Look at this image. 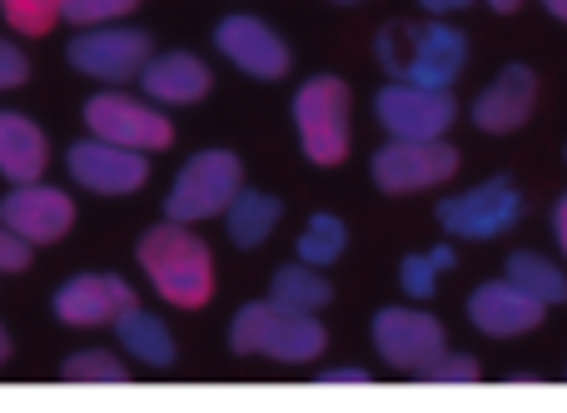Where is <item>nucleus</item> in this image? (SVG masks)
I'll return each instance as SVG.
<instances>
[{
	"instance_id": "1",
	"label": "nucleus",
	"mask_w": 567,
	"mask_h": 413,
	"mask_svg": "<svg viewBox=\"0 0 567 413\" xmlns=\"http://www.w3.org/2000/svg\"><path fill=\"white\" fill-rule=\"evenodd\" d=\"M373 50H379V65L393 80L429 85V90H449L463 75V65H468V40L453 25H443V20H429V25H383Z\"/></svg>"
},
{
	"instance_id": "2",
	"label": "nucleus",
	"mask_w": 567,
	"mask_h": 413,
	"mask_svg": "<svg viewBox=\"0 0 567 413\" xmlns=\"http://www.w3.org/2000/svg\"><path fill=\"white\" fill-rule=\"evenodd\" d=\"M140 265H145L150 285L179 309H199L215 295V265H209V245L199 235H189L179 219L155 225L140 239Z\"/></svg>"
},
{
	"instance_id": "3",
	"label": "nucleus",
	"mask_w": 567,
	"mask_h": 413,
	"mask_svg": "<svg viewBox=\"0 0 567 413\" xmlns=\"http://www.w3.org/2000/svg\"><path fill=\"white\" fill-rule=\"evenodd\" d=\"M329 334L313 314H293V309L275 304V299H259V304H245L229 324V349L235 354H269L279 364H309V359L323 354Z\"/></svg>"
},
{
	"instance_id": "4",
	"label": "nucleus",
	"mask_w": 567,
	"mask_h": 413,
	"mask_svg": "<svg viewBox=\"0 0 567 413\" xmlns=\"http://www.w3.org/2000/svg\"><path fill=\"white\" fill-rule=\"evenodd\" d=\"M299 145L313 165H339L349 155V85L333 75H313L293 95Z\"/></svg>"
},
{
	"instance_id": "5",
	"label": "nucleus",
	"mask_w": 567,
	"mask_h": 413,
	"mask_svg": "<svg viewBox=\"0 0 567 413\" xmlns=\"http://www.w3.org/2000/svg\"><path fill=\"white\" fill-rule=\"evenodd\" d=\"M239 179H245V165L229 149H199L185 169L175 175L165 195V215L179 219V225H195V219L225 215L239 195Z\"/></svg>"
},
{
	"instance_id": "6",
	"label": "nucleus",
	"mask_w": 567,
	"mask_h": 413,
	"mask_svg": "<svg viewBox=\"0 0 567 413\" xmlns=\"http://www.w3.org/2000/svg\"><path fill=\"white\" fill-rule=\"evenodd\" d=\"M373 115L389 130L393 140H443L458 115L449 90H429V85H409V80H393L373 95Z\"/></svg>"
},
{
	"instance_id": "7",
	"label": "nucleus",
	"mask_w": 567,
	"mask_h": 413,
	"mask_svg": "<svg viewBox=\"0 0 567 413\" xmlns=\"http://www.w3.org/2000/svg\"><path fill=\"white\" fill-rule=\"evenodd\" d=\"M433 215L453 239H498L523 219V195L513 179H488V185L468 189V195L443 199Z\"/></svg>"
},
{
	"instance_id": "8",
	"label": "nucleus",
	"mask_w": 567,
	"mask_h": 413,
	"mask_svg": "<svg viewBox=\"0 0 567 413\" xmlns=\"http://www.w3.org/2000/svg\"><path fill=\"white\" fill-rule=\"evenodd\" d=\"M369 169L383 195H413V189L443 185L458 169V149L449 140H393L373 155Z\"/></svg>"
},
{
	"instance_id": "9",
	"label": "nucleus",
	"mask_w": 567,
	"mask_h": 413,
	"mask_svg": "<svg viewBox=\"0 0 567 413\" xmlns=\"http://www.w3.org/2000/svg\"><path fill=\"white\" fill-rule=\"evenodd\" d=\"M85 125L90 135L110 140V145H130V149H165L175 140V125L159 110L140 105L130 95H110V90L85 100Z\"/></svg>"
},
{
	"instance_id": "10",
	"label": "nucleus",
	"mask_w": 567,
	"mask_h": 413,
	"mask_svg": "<svg viewBox=\"0 0 567 413\" xmlns=\"http://www.w3.org/2000/svg\"><path fill=\"white\" fill-rule=\"evenodd\" d=\"M373 349L389 359L393 369H409V374H423L433 359H443V324L433 314H419V309H379L373 314Z\"/></svg>"
},
{
	"instance_id": "11",
	"label": "nucleus",
	"mask_w": 567,
	"mask_h": 413,
	"mask_svg": "<svg viewBox=\"0 0 567 413\" xmlns=\"http://www.w3.org/2000/svg\"><path fill=\"white\" fill-rule=\"evenodd\" d=\"M65 60H70V70H80V75H95V80L120 85V80H130V75H140V70H145L150 35H145V30H125V25L85 30V35L70 40Z\"/></svg>"
},
{
	"instance_id": "12",
	"label": "nucleus",
	"mask_w": 567,
	"mask_h": 413,
	"mask_svg": "<svg viewBox=\"0 0 567 413\" xmlns=\"http://www.w3.org/2000/svg\"><path fill=\"white\" fill-rule=\"evenodd\" d=\"M65 165H70V175H75L85 189H95V195H130V189H140L150 179L145 149L110 145V140H100V135L70 145Z\"/></svg>"
},
{
	"instance_id": "13",
	"label": "nucleus",
	"mask_w": 567,
	"mask_h": 413,
	"mask_svg": "<svg viewBox=\"0 0 567 413\" xmlns=\"http://www.w3.org/2000/svg\"><path fill=\"white\" fill-rule=\"evenodd\" d=\"M548 304L538 295H528L523 285L513 279H493V285H478L468 299V319L478 334L488 339H513V334H528V329L543 324Z\"/></svg>"
},
{
	"instance_id": "14",
	"label": "nucleus",
	"mask_w": 567,
	"mask_h": 413,
	"mask_svg": "<svg viewBox=\"0 0 567 413\" xmlns=\"http://www.w3.org/2000/svg\"><path fill=\"white\" fill-rule=\"evenodd\" d=\"M0 225H10L20 239H30V245H55V239L75 225V205H70V195L30 179V185H16L0 199Z\"/></svg>"
},
{
	"instance_id": "15",
	"label": "nucleus",
	"mask_w": 567,
	"mask_h": 413,
	"mask_svg": "<svg viewBox=\"0 0 567 413\" xmlns=\"http://www.w3.org/2000/svg\"><path fill=\"white\" fill-rule=\"evenodd\" d=\"M125 309H135V289L115 275H75L55 289V319L75 329L115 324Z\"/></svg>"
},
{
	"instance_id": "16",
	"label": "nucleus",
	"mask_w": 567,
	"mask_h": 413,
	"mask_svg": "<svg viewBox=\"0 0 567 413\" xmlns=\"http://www.w3.org/2000/svg\"><path fill=\"white\" fill-rule=\"evenodd\" d=\"M215 45L225 50V55L245 70V75H255V80H279L284 70H289V45H284L275 30H269L265 20H255V16L219 20Z\"/></svg>"
},
{
	"instance_id": "17",
	"label": "nucleus",
	"mask_w": 567,
	"mask_h": 413,
	"mask_svg": "<svg viewBox=\"0 0 567 413\" xmlns=\"http://www.w3.org/2000/svg\"><path fill=\"white\" fill-rule=\"evenodd\" d=\"M533 105H538V75L528 65H508L473 100V125L488 135H513L518 125H528Z\"/></svg>"
},
{
	"instance_id": "18",
	"label": "nucleus",
	"mask_w": 567,
	"mask_h": 413,
	"mask_svg": "<svg viewBox=\"0 0 567 413\" xmlns=\"http://www.w3.org/2000/svg\"><path fill=\"white\" fill-rule=\"evenodd\" d=\"M45 159H50V145L35 120L16 115V110H0V175L16 179V185H30V179L45 175Z\"/></svg>"
},
{
	"instance_id": "19",
	"label": "nucleus",
	"mask_w": 567,
	"mask_h": 413,
	"mask_svg": "<svg viewBox=\"0 0 567 413\" xmlns=\"http://www.w3.org/2000/svg\"><path fill=\"white\" fill-rule=\"evenodd\" d=\"M145 90L150 100H165V105H195L209 95V65L185 50H169L145 65Z\"/></svg>"
},
{
	"instance_id": "20",
	"label": "nucleus",
	"mask_w": 567,
	"mask_h": 413,
	"mask_svg": "<svg viewBox=\"0 0 567 413\" xmlns=\"http://www.w3.org/2000/svg\"><path fill=\"white\" fill-rule=\"evenodd\" d=\"M115 334H120V344L140 359V364H150V369H169V364H175V339H169V329L159 324L155 314H145L140 304L125 309V314L115 319Z\"/></svg>"
},
{
	"instance_id": "21",
	"label": "nucleus",
	"mask_w": 567,
	"mask_h": 413,
	"mask_svg": "<svg viewBox=\"0 0 567 413\" xmlns=\"http://www.w3.org/2000/svg\"><path fill=\"white\" fill-rule=\"evenodd\" d=\"M279 219H284V205L275 195H265V189H239L235 205H229V239H235L239 249H259L275 235Z\"/></svg>"
},
{
	"instance_id": "22",
	"label": "nucleus",
	"mask_w": 567,
	"mask_h": 413,
	"mask_svg": "<svg viewBox=\"0 0 567 413\" xmlns=\"http://www.w3.org/2000/svg\"><path fill=\"white\" fill-rule=\"evenodd\" d=\"M269 299L284 309H293V314H319L323 304L333 299V285L319 275L313 265H284L279 275H275V289H269Z\"/></svg>"
},
{
	"instance_id": "23",
	"label": "nucleus",
	"mask_w": 567,
	"mask_h": 413,
	"mask_svg": "<svg viewBox=\"0 0 567 413\" xmlns=\"http://www.w3.org/2000/svg\"><path fill=\"white\" fill-rule=\"evenodd\" d=\"M508 279H513V285H523L528 295H538L543 304H567V275L553 265V259L533 255V249L508 255Z\"/></svg>"
},
{
	"instance_id": "24",
	"label": "nucleus",
	"mask_w": 567,
	"mask_h": 413,
	"mask_svg": "<svg viewBox=\"0 0 567 413\" xmlns=\"http://www.w3.org/2000/svg\"><path fill=\"white\" fill-rule=\"evenodd\" d=\"M453 249L449 245H439V249H423V255H409L399 265V285H403V295L409 299H429L433 289H439V279L453 269Z\"/></svg>"
},
{
	"instance_id": "25",
	"label": "nucleus",
	"mask_w": 567,
	"mask_h": 413,
	"mask_svg": "<svg viewBox=\"0 0 567 413\" xmlns=\"http://www.w3.org/2000/svg\"><path fill=\"white\" fill-rule=\"evenodd\" d=\"M343 245H349L343 219L339 215H313L309 229L299 235V259L303 265H313V269H323V265H333V259L343 255Z\"/></svg>"
},
{
	"instance_id": "26",
	"label": "nucleus",
	"mask_w": 567,
	"mask_h": 413,
	"mask_svg": "<svg viewBox=\"0 0 567 413\" xmlns=\"http://www.w3.org/2000/svg\"><path fill=\"white\" fill-rule=\"evenodd\" d=\"M65 379H75V384H125V364H120L115 354H100V349H85V354L65 359V369H60Z\"/></svg>"
},
{
	"instance_id": "27",
	"label": "nucleus",
	"mask_w": 567,
	"mask_h": 413,
	"mask_svg": "<svg viewBox=\"0 0 567 413\" xmlns=\"http://www.w3.org/2000/svg\"><path fill=\"white\" fill-rule=\"evenodd\" d=\"M65 16V0H6V20L20 35H45Z\"/></svg>"
},
{
	"instance_id": "28",
	"label": "nucleus",
	"mask_w": 567,
	"mask_h": 413,
	"mask_svg": "<svg viewBox=\"0 0 567 413\" xmlns=\"http://www.w3.org/2000/svg\"><path fill=\"white\" fill-rule=\"evenodd\" d=\"M140 0H65V20L75 25H100V20H115V16H130Z\"/></svg>"
},
{
	"instance_id": "29",
	"label": "nucleus",
	"mask_w": 567,
	"mask_h": 413,
	"mask_svg": "<svg viewBox=\"0 0 567 413\" xmlns=\"http://www.w3.org/2000/svg\"><path fill=\"white\" fill-rule=\"evenodd\" d=\"M419 379H433V384H473V379H478V359H468V354H443V359H433V364L423 369Z\"/></svg>"
},
{
	"instance_id": "30",
	"label": "nucleus",
	"mask_w": 567,
	"mask_h": 413,
	"mask_svg": "<svg viewBox=\"0 0 567 413\" xmlns=\"http://www.w3.org/2000/svg\"><path fill=\"white\" fill-rule=\"evenodd\" d=\"M30 265V239H20L10 225H0V275H20Z\"/></svg>"
},
{
	"instance_id": "31",
	"label": "nucleus",
	"mask_w": 567,
	"mask_h": 413,
	"mask_svg": "<svg viewBox=\"0 0 567 413\" xmlns=\"http://www.w3.org/2000/svg\"><path fill=\"white\" fill-rule=\"evenodd\" d=\"M25 75H30V65H25V55H20L10 40H0V90H16V85H25Z\"/></svg>"
},
{
	"instance_id": "32",
	"label": "nucleus",
	"mask_w": 567,
	"mask_h": 413,
	"mask_svg": "<svg viewBox=\"0 0 567 413\" xmlns=\"http://www.w3.org/2000/svg\"><path fill=\"white\" fill-rule=\"evenodd\" d=\"M323 384H369V374L363 369H329V374H319Z\"/></svg>"
},
{
	"instance_id": "33",
	"label": "nucleus",
	"mask_w": 567,
	"mask_h": 413,
	"mask_svg": "<svg viewBox=\"0 0 567 413\" xmlns=\"http://www.w3.org/2000/svg\"><path fill=\"white\" fill-rule=\"evenodd\" d=\"M553 235H558V249L567 255V195L553 205Z\"/></svg>"
},
{
	"instance_id": "34",
	"label": "nucleus",
	"mask_w": 567,
	"mask_h": 413,
	"mask_svg": "<svg viewBox=\"0 0 567 413\" xmlns=\"http://www.w3.org/2000/svg\"><path fill=\"white\" fill-rule=\"evenodd\" d=\"M429 16H449V10H463V6H473V0H419Z\"/></svg>"
},
{
	"instance_id": "35",
	"label": "nucleus",
	"mask_w": 567,
	"mask_h": 413,
	"mask_svg": "<svg viewBox=\"0 0 567 413\" xmlns=\"http://www.w3.org/2000/svg\"><path fill=\"white\" fill-rule=\"evenodd\" d=\"M488 6H493V10H498V16H513V10H518V6H523V0H488Z\"/></svg>"
},
{
	"instance_id": "36",
	"label": "nucleus",
	"mask_w": 567,
	"mask_h": 413,
	"mask_svg": "<svg viewBox=\"0 0 567 413\" xmlns=\"http://www.w3.org/2000/svg\"><path fill=\"white\" fill-rule=\"evenodd\" d=\"M543 6H548L558 20H567V0H543Z\"/></svg>"
},
{
	"instance_id": "37",
	"label": "nucleus",
	"mask_w": 567,
	"mask_h": 413,
	"mask_svg": "<svg viewBox=\"0 0 567 413\" xmlns=\"http://www.w3.org/2000/svg\"><path fill=\"white\" fill-rule=\"evenodd\" d=\"M10 359V334H6V324H0V364Z\"/></svg>"
},
{
	"instance_id": "38",
	"label": "nucleus",
	"mask_w": 567,
	"mask_h": 413,
	"mask_svg": "<svg viewBox=\"0 0 567 413\" xmlns=\"http://www.w3.org/2000/svg\"><path fill=\"white\" fill-rule=\"evenodd\" d=\"M333 6H359V0H333Z\"/></svg>"
}]
</instances>
